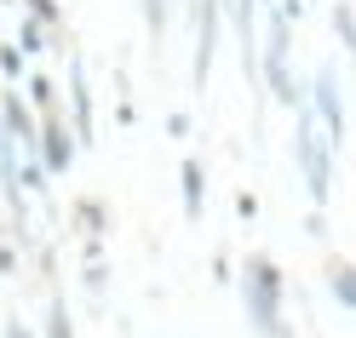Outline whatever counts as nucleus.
<instances>
[{"label": "nucleus", "mask_w": 356, "mask_h": 338, "mask_svg": "<svg viewBox=\"0 0 356 338\" xmlns=\"http://www.w3.org/2000/svg\"><path fill=\"white\" fill-rule=\"evenodd\" d=\"M248 304H253V321L264 332H276V276H270V264H253L248 269Z\"/></svg>", "instance_id": "1"}, {"label": "nucleus", "mask_w": 356, "mask_h": 338, "mask_svg": "<svg viewBox=\"0 0 356 338\" xmlns=\"http://www.w3.org/2000/svg\"><path fill=\"white\" fill-rule=\"evenodd\" d=\"M299 161H305V178H310V195L327 201V149L316 144V126H310V115H299Z\"/></svg>", "instance_id": "2"}, {"label": "nucleus", "mask_w": 356, "mask_h": 338, "mask_svg": "<svg viewBox=\"0 0 356 338\" xmlns=\"http://www.w3.org/2000/svg\"><path fill=\"white\" fill-rule=\"evenodd\" d=\"M40 149H47V172H63L70 167V155H75V144H70V132H63V121H58V103L52 109H40Z\"/></svg>", "instance_id": "3"}, {"label": "nucleus", "mask_w": 356, "mask_h": 338, "mask_svg": "<svg viewBox=\"0 0 356 338\" xmlns=\"http://www.w3.org/2000/svg\"><path fill=\"white\" fill-rule=\"evenodd\" d=\"M316 103H322V121H327V138L339 144V132H345V115H339V98H333V81H316Z\"/></svg>", "instance_id": "4"}, {"label": "nucleus", "mask_w": 356, "mask_h": 338, "mask_svg": "<svg viewBox=\"0 0 356 338\" xmlns=\"http://www.w3.org/2000/svg\"><path fill=\"white\" fill-rule=\"evenodd\" d=\"M184 207H190V218L202 212V167H195V161L184 167Z\"/></svg>", "instance_id": "5"}, {"label": "nucleus", "mask_w": 356, "mask_h": 338, "mask_svg": "<svg viewBox=\"0 0 356 338\" xmlns=\"http://www.w3.org/2000/svg\"><path fill=\"white\" fill-rule=\"evenodd\" d=\"M333 292H339V298H345V304L356 310V269H345V264L333 269Z\"/></svg>", "instance_id": "6"}, {"label": "nucleus", "mask_w": 356, "mask_h": 338, "mask_svg": "<svg viewBox=\"0 0 356 338\" xmlns=\"http://www.w3.org/2000/svg\"><path fill=\"white\" fill-rule=\"evenodd\" d=\"M333 24H339V40H345V47H356V24H350V6H339V12H333Z\"/></svg>", "instance_id": "7"}, {"label": "nucleus", "mask_w": 356, "mask_h": 338, "mask_svg": "<svg viewBox=\"0 0 356 338\" xmlns=\"http://www.w3.org/2000/svg\"><path fill=\"white\" fill-rule=\"evenodd\" d=\"M144 17H149V29L161 35V24H167V0H144Z\"/></svg>", "instance_id": "8"}, {"label": "nucleus", "mask_w": 356, "mask_h": 338, "mask_svg": "<svg viewBox=\"0 0 356 338\" xmlns=\"http://www.w3.org/2000/svg\"><path fill=\"white\" fill-rule=\"evenodd\" d=\"M0 69H6V81L24 75V58H17V47H0Z\"/></svg>", "instance_id": "9"}, {"label": "nucleus", "mask_w": 356, "mask_h": 338, "mask_svg": "<svg viewBox=\"0 0 356 338\" xmlns=\"http://www.w3.org/2000/svg\"><path fill=\"white\" fill-rule=\"evenodd\" d=\"M24 47H29V52L47 47V35H40V17H35V24H24Z\"/></svg>", "instance_id": "10"}, {"label": "nucleus", "mask_w": 356, "mask_h": 338, "mask_svg": "<svg viewBox=\"0 0 356 338\" xmlns=\"http://www.w3.org/2000/svg\"><path fill=\"white\" fill-rule=\"evenodd\" d=\"M35 17H40V24H58V6H52V0H35Z\"/></svg>", "instance_id": "11"}, {"label": "nucleus", "mask_w": 356, "mask_h": 338, "mask_svg": "<svg viewBox=\"0 0 356 338\" xmlns=\"http://www.w3.org/2000/svg\"><path fill=\"white\" fill-rule=\"evenodd\" d=\"M6 338H29V332H24V327H12V332H6Z\"/></svg>", "instance_id": "12"}, {"label": "nucleus", "mask_w": 356, "mask_h": 338, "mask_svg": "<svg viewBox=\"0 0 356 338\" xmlns=\"http://www.w3.org/2000/svg\"><path fill=\"white\" fill-rule=\"evenodd\" d=\"M264 338H287V332H282V327H276V332H264Z\"/></svg>", "instance_id": "13"}]
</instances>
